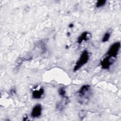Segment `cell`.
I'll use <instances>...</instances> for the list:
<instances>
[{
    "label": "cell",
    "mask_w": 121,
    "mask_h": 121,
    "mask_svg": "<svg viewBox=\"0 0 121 121\" xmlns=\"http://www.w3.org/2000/svg\"><path fill=\"white\" fill-rule=\"evenodd\" d=\"M116 59L104 55L100 61V65L102 69H108L114 63Z\"/></svg>",
    "instance_id": "277c9868"
},
{
    "label": "cell",
    "mask_w": 121,
    "mask_h": 121,
    "mask_svg": "<svg viewBox=\"0 0 121 121\" xmlns=\"http://www.w3.org/2000/svg\"><path fill=\"white\" fill-rule=\"evenodd\" d=\"M42 106L40 104H35L32 109L31 112V116L32 118L39 117L42 113Z\"/></svg>",
    "instance_id": "5b68a950"
},
{
    "label": "cell",
    "mask_w": 121,
    "mask_h": 121,
    "mask_svg": "<svg viewBox=\"0 0 121 121\" xmlns=\"http://www.w3.org/2000/svg\"><path fill=\"white\" fill-rule=\"evenodd\" d=\"M44 93V89L41 87L38 89H35L32 91V97L34 99H40L42 97Z\"/></svg>",
    "instance_id": "ba28073f"
},
{
    "label": "cell",
    "mask_w": 121,
    "mask_h": 121,
    "mask_svg": "<svg viewBox=\"0 0 121 121\" xmlns=\"http://www.w3.org/2000/svg\"><path fill=\"white\" fill-rule=\"evenodd\" d=\"M67 35H68V36H69L70 35V33H69H69H67Z\"/></svg>",
    "instance_id": "5bb4252c"
},
{
    "label": "cell",
    "mask_w": 121,
    "mask_h": 121,
    "mask_svg": "<svg viewBox=\"0 0 121 121\" xmlns=\"http://www.w3.org/2000/svg\"><path fill=\"white\" fill-rule=\"evenodd\" d=\"M111 35V33L110 32L107 31L106 32H105L102 38V42L103 43L107 42L110 39Z\"/></svg>",
    "instance_id": "9c48e42d"
},
{
    "label": "cell",
    "mask_w": 121,
    "mask_h": 121,
    "mask_svg": "<svg viewBox=\"0 0 121 121\" xmlns=\"http://www.w3.org/2000/svg\"><path fill=\"white\" fill-rule=\"evenodd\" d=\"M10 93L11 95H14L16 94V89L15 88H12L10 91Z\"/></svg>",
    "instance_id": "7c38bea8"
},
{
    "label": "cell",
    "mask_w": 121,
    "mask_h": 121,
    "mask_svg": "<svg viewBox=\"0 0 121 121\" xmlns=\"http://www.w3.org/2000/svg\"><path fill=\"white\" fill-rule=\"evenodd\" d=\"M69 102V98L67 96L65 97H62V99L60 102H58L56 105V108L60 111H62L65 107L67 105Z\"/></svg>",
    "instance_id": "52a82bcc"
},
{
    "label": "cell",
    "mask_w": 121,
    "mask_h": 121,
    "mask_svg": "<svg viewBox=\"0 0 121 121\" xmlns=\"http://www.w3.org/2000/svg\"><path fill=\"white\" fill-rule=\"evenodd\" d=\"M91 37V34L87 31H85L81 34L77 39V43L79 44L82 43L83 42L88 41Z\"/></svg>",
    "instance_id": "8992f818"
},
{
    "label": "cell",
    "mask_w": 121,
    "mask_h": 121,
    "mask_svg": "<svg viewBox=\"0 0 121 121\" xmlns=\"http://www.w3.org/2000/svg\"><path fill=\"white\" fill-rule=\"evenodd\" d=\"M106 3V0H100L97 1L95 3V7L97 8H99L102 7H104Z\"/></svg>",
    "instance_id": "8fae6325"
},
{
    "label": "cell",
    "mask_w": 121,
    "mask_h": 121,
    "mask_svg": "<svg viewBox=\"0 0 121 121\" xmlns=\"http://www.w3.org/2000/svg\"><path fill=\"white\" fill-rule=\"evenodd\" d=\"M121 48L120 42H116L111 45L106 52V55L116 59Z\"/></svg>",
    "instance_id": "3957f363"
},
{
    "label": "cell",
    "mask_w": 121,
    "mask_h": 121,
    "mask_svg": "<svg viewBox=\"0 0 121 121\" xmlns=\"http://www.w3.org/2000/svg\"><path fill=\"white\" fill-rule=\"evenodd\" d=\"M89 59V53L88 52L85 50L81 53L79 58L77 60L75 65L73 68V71H77L81 67L85 65Z\"/></svg>",
    "instance_id": "7a4b0ae2"
},
{
    "label": "cell",
    "mask_w": 121,
    "mask_h": 121,
    "mask_svg": "<svg viewBox=\"0 0 121 121\" xmlns=\"http://www.w3.org/2000/svg\"><path fill=\"white\" fill-rule=\"evenodd\" d=\"M73 26H74V24L73 23H70L69 25V27L70 28H72V27H73Z\"/></svg>",
    "instance_id": "4fadbf2b"
},
{
    "label": "cell",
    "mask_w": 121,
    "mask_h": 121,
    "mask_svg": "<svg viewBox=\"0 0 121 121\" xmlns=\"http://www.w3.org/2000/svg\"><path fill=\"white\" fill-rule=\"evenodd\" d=\"M76 94L79 103L82 104H86L92 94L90 86L87 84L82 86L78 90Z\"/></svg>",
    "instance_id": "6da1fadb"
},
{
    "label": "cell",
    "mask_w": 121,
    "mask_h": 121,
    "mask_svg": "<svg viewBox=\"0 0 121 121\" xmlns=\"http://www.w3.org/2000/svg\"><path fill=\"white\" fill-rule=\"evenodd\" d=\"M58 93L61 97H64L66 96V91L64 87H60L58 89Z\"/></svg>",
    "instance_id": "30bf717a"
}]
</instances>
